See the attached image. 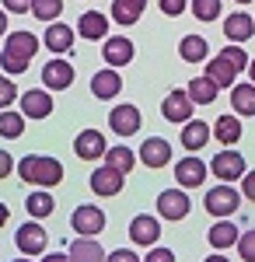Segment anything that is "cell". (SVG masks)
Returning a JSON list of instances; mask_svg holds the SVG:
<instances>
[{"label": "cell", "instance_id": "1", "mask_svg": "<svg viewBox=\"0 0 255 262\" xmlns=\"http://www.w3.org/2000/svg\"><path fill=\"white\" fill-rule=\"evenodd\" d=\"M39 53V39L32 32H7V42L0 49V67L7 70V77L25 74L32 67V56Z\"/></svg>", "mask_w": 255, "mask_h": 262}, {"label": "cell", "instance_id": "2", "mask_svg": "<svg viewBox=\"0 0 255 262\" xmlns=\"http://www.w3.org/2000/svg\"><path fill=\"white\" fill-rule=\"evenodd\" d=\"M18 175L28 185H39V189H53L63 182V164L56 158H46V154H28L18 161Z\"/></svg>", "mask_w": 255, "mask_h": 262}, {"label": "cell", "instance_id": "3", "mask_svg": "<svg viewBox=\"0 0 255 262\" xmlns=\"http://www.w3.org/2000/svg\"><path fill=\"white\" fill-rule=\"evenodd\" d=\"M203 206H206V213H210V217L227 221V217H235L238 206H241V192H238L231 182H220V185H214V189L206 192Z\"/></svg>", "mask_w": 255, "mask_h": 262}, {"label": "cell", "instance_id": "4", "mask_svg": "<svg viewBox=\"0 0 255 262\" xmlns=\"http://www.w3.org/2000/svg\"><path fill=\"white\" fill-rule=\"evenodd\" d=\"M193 210V200L185 196V189H164L157 196V217L164 221H185Z\"/></svg>", "mask_w": 255, "mask_h": 262}, {"label": "cell", "instance_id": "5", "mask_svg": "<svg viewBox=\"0 0 255 262\" xmlns=\"http://www.w3.org/2000/svg\"><path fill=\"white\" fill-rule=\"evenodd\" d=\"M70 224H74V231H77L80 238H95V234H101V231H105V213H101V206L84 203V206H77V210H74Z\"/></svg>", "mask_w": 255, "mask_h": 262}, {"label": "cell", "instance_id": "6", "mask_svg": "<svg viewBox=\"0 0 255 262\" xmlns=\"http://www.w3.org/2000/svg\"><path fill=\"white\" fill-rule=\"evenodd\" d=\"M210 171H214L220 182H241V175H245L248 168H245V158L227 147V150H220L214 161H210Z\"/></svg>", "mask_w": 255, "mask_h": 262}, {"label": "cell", "instance_id": "7", "mask_svg": "<svg viewBox=\"0 0 255 262\" xmlns=\"http://www.w3.org/2000/svg\"><path fill=\"white\" fill-rule=\"evenodd\" d=\"M109 126H112L116 137H133V133H140V126H143V116H140L137 105H116L109 112Z\"/></svg>", "mask_w": 255, "mask_h": 262}, {"label": "cell", "instance_id": "8", "mask_svg": "<svg viewBox=\"0 0 255 262\" xmlns=\"http://www.w3.org/2000/svg\"><path fill=\"white\" fill-rule=\"evenodd\" d=\"M122 182H126L122 171L109 168V164H101V168L91 171V192H95V196H105V200H112V196L122 192Z\"/></svg>", "mask_w": 255, "mask_h": 262}, {"label": "cell", "instance_id": "9", "mask_svg": "<svg viewBox=\"0 0 255 262\" xmlns=\"http://www.w3.org/2000/svg\"><path fill=\"white\" fill-rule=\"evenodd\" d=\"M206 171H210V164H203L199 158H182V161L175 164V182L178 189H199L203 182H206Z\"/></svg>", "mask_w": 255, "mask_h": 262}, {"label": "cell", "instance_id": "10", "mask_svg": "<svg viewBox=\"0 0 255 262\" xmlns=\"http://www.w3.org/2000/svg\"><path fill=\"white\" fill-rule=\"evenodd\" d=\"M14 245H18V252H25L28 259L39 255V252H46V245H49L46 227H42V224H21L18 234H14Z\"/></svg>", "mask_w": 255, "mask_h": 262}, {"label": "cell", "instance_id": "11", "mask_svg": "<svg viewBox=\"0 0 255 262\" xmlns=\"http://www.w3.org/2000/svg\"><path fill=\"white\" fill-rule=\"evenodd\" d=\"M105 150H109V143L98 129H80L77 140H74V154L80 161H98V158H105Z\"/></svg>", "mask_w": 255, "mask_h": 262}, {"label": "cell", "instance_id": "12", "mask_svg": "<svg viewBox=\"0 0 255 262\" xmlns=\"http://www.w3.org/2000/svg\"><path fill=\"white\" fill-rule=\"evenodd\" d=\"M42 84H46V91H67L70 84H74V67L67 60H49L42 67Z\"/></svg>", "mask_w": 255, "mask_h": 262}, {"label": "cell", "instance_id": "13", "mask_svg": "<svg viewBox=\"0 0 255 262\" xmlns=\"http://www.w3.org/2000/svg\"><path fill=\"white\" fill-rule=\"evenodd\" d=\"M74 28L70 25H63V21H53L49 28H46V35H42V42H46V49L53 53V56H67L70 49H74Z\"/></svg>", "mask_w": 255, "mask_h": 262}, {"label": "cell", "instance_id": "14", "mask_svg": "<svg viewBox=\"0 0 255 262\" xmlns=\"http://www.w3.org/2000/svg\"><path fill=\"white\" fill-rule=\"evenodd\" d=\"M18 101H21V116H25V119H46V116L53 112V95H49L46 88L25 91Z\"/></svg>", "mask_w": 255, "mask_h": 262}, {"label": "cell", "instance_id": "15", "mask_svg": "<svg viewBox=\"0 0 255 262\" xmlns=\"http://www.w3.org/2000/svg\"><path fill=\"white\" fill-rule=\"evenodd\" d=\"M193 101H189V95L185 91H168V98L161 101V116L168 122H189L193 119Z\"/></svg>", "mask_w": 255, "mask_h": 262}, {"label": "cell", "instance_id": "16", "mask_svg": "<svg viewBox=\"0 0 255 262\" xmlns=\"http://www.w3.org/2000/svg\"><path fill=\"white\" fill-rule=\"evenodd\" d=\"M140 161H143V168H168V161H172V147H168V140H164V137L143 140L140 143Z\"/></svg>", "mask_w": 255, "mask_h": 262}, {"label": "cell", "instance_id": "17", "mask_svg": "<svg viewBox=\"0 0 255 262\" xmlns=\"http://www.w3.org/2000/svg\"><path fill=\"white\" fill-rule=\"evenodd\" d=\"M119 91H122V77L116 74V67H105V70H98L91 77V95L98 101H112Z\"/></svg>", "mask_w": 255, "mask_h": 262}, {"label": "cell", "instance_id": "18", "mask_svg": "<svg viewBox=\"0 0 255 262\" xmlns=\"http://www.w3.org/2000/svg\"><path fill=\"white\" fill-rule=\"evenodd\" d=\"M130 238H133V245H143V248L157 245V238H161V224H157V217H151V213L133 217V224H130Z\"/></svg>", "mask_w": 255, "mask_h": 262}, {"label": "cell", "instance_id": "19", "mask_svg": "<svg viewBox=\"0 0 255 262\" xmlns=\"http://www.w3.org/2000/svg\"><path fill=\"white\" fill-rule=\"evenodd\" d=\"M101 60L109 63V67H126V63L133 60V42L126 39V35H112V39H101Z\"/></svg>", "mask_w": 255, "mask_h": 262}, {"label": "cell", "instance_id": "20", "mask_svg": "<svg viewBox=\"0 0 255 262\" xmlns=\"http://www.w3.org/2000/svg\"><path fill=\"white\" fill-rule=\"evenodd\" d=\"M74 32H80L84 39H91V42L109 39V14H101V11H84L77 18V28H74Z\"/></svg>", "mask_w": 255, "mask_h": 262}, {"label": "cell", "instance_id": "21", "mask_svg": "<svg viewBox=\"0 0 255 262\" xmlns=\"http://www.w3.org/2000/svg\"><path fill=\"white\" fill-rule=\"evenodd\" d=\"M105 255H109V252H105L95 238H80V234L70 242V248H67V259L70 262H105Z\"/></svg>", "mask_w": 255, "mask_h": 262}, {"label": "cell", "instance_id": "22", "mask_svg": "<svg viewBox=\"0 0 255 262\" xmlns=\"http://www.w3.org/2000/svg\"><path fill=\"white\" fill-rule=\"evenodd\" d=\"M206 77L217 84V88H235L238 84V70L224 56H210L206 60Z\"/></svg>", "mask_w": 255, "mask_h": 262}, {"label": "cell", "instance_id": "23", "mask_svg": "<svg viewBox=\"0 0 255 262\" xmlns=\"http://www.w3.org/2000/svg\"><path fill=\"white\" fill-rule=\"evenodd\" d=\"M185 95H189V101H193V105H214L217 95H220V88H217V84L203 74V77H193V81H189Z\"/></svg>", "mask_w": 255, "mask_h": 262}, {"label": "cell", "instance_id": "24", "mask_svg": "<svg viewBox=\"0 0 255 262\" xmlns=\"http://www.w3.org/2000/svg\"><path fill=\"white\" fill-rule=\"evenodd\" d=\"M143 7H147V0H112V21L122 25V28H130V25L140 21Z\"/></svg>", "mask_w": 255, "mask_h": 262}, {"label": "cell", "instance_id": "25", "mask_svg": "<svg viewBox=\"0 0 255 262\" xmlns=\"http://www.w3.org/2000/svg\"><path fill=\"white\" fill-rule=\"evenodd\" d=\"M252 32H255V21L248 18V14H241V11L224 18V35H227L231 42H248Z\"/></svg>", "mask_w": 255, "mask_h": 262}, {"label": "cell", "instance_id": "26", "mask_svg": "<svg viewBox=\"0 0 255 262\" xmlns=\"http://www.w3.org/2000/svg\"><path fill=\"white\" fill-rule=\"evenodd\" d=\"M238 224H227V221H220V224H214L210 227V234H206V242H210V248L214 252H227L231 245H238Z\"/></svg>", "mask_w": 255, "mask_h": 262}, {"label": "cell", "instance_id": "27", "mask_svg": "<svg viewBox=\"0 0 255 262\" xmlns=\"http://www.w3.org/2000/svg\"><path fill=\"white\" fill-rule=\"evenodd\" d=\"M25 210H28V217L46 221V217L56 210V200L49 196V189H35V192H28V196H25Z\"/></svg>", "mask_w": 255, "mask_h": 262}, {"label": "cell", "instance_id": "28", "mask_svg": "<svg viewBox=\"0 0 255 262\" xmlns=\"http://www.w3.org/2000/svg\"><path fill=\"white\" fill-rule=\"evenodd\" d=\"M178 56L185 63H206L210 60V46L203 35H185V39L178 42Z\"/></svg>", "mask_w": 255, "mask_h": 262}, {"label": "cell", "instance_id": "29", "mask_svg": "<svg viewBox=\"0 0 255 262\" xmlns=\"http://www.w3.org/2000/svg\"><path fill=\"white\" fill-rule=\"evenodd\" d=\"M182 143H185V150H199V147H206V143H210V126H206L203 119L182 122Z\"/></svg>", "mask_w": 255, "mask_h": 262}, {"label": "cell", "instance_id": "30", "mask_svg": "<svg viewBox=\"0 0 255 262\" xmlns=\"http://www.w3.org/2000/svg\"><path fill=\"white\" fill-rule=\"evenodd\" d=\"M231 108L235 116H255V84H235L231 88Z\"/></svg>", "mask_w": 255, "mask_h": 262}, {"label": "cell", "instance_id": "31", "mask_svg": "<svg viewBox=\"0 0 255 262\" xmlns=\"http://www.w3.org/2000/svg\"><path fill=\"white\" fill-rule=\"evenodd\" d=\"M210 133H214L224 147H235V143L241 140V119H238V116H220V119L214 122Z\"/></svg>", "mask_w": 255, "mask_h": 262}, {"label": "cell", "instance_id": "32", "mask_svg": "<svg viewBox=\"0 0 255 262\" xmlns=\"http://www.w3.org/2000/svg\"><path fill=\"white\" fill-rule=\"evenodd\" d=\"M101 161L109 164V168H116V171H122V175H126V171H133L137 154H133L126 143H119V147H109V150H105V158H101Z\"/></svg>", "mask_w": 255, "mask_h": 262}, {"label": "cell", "instance_id": "33", "mask_svg": "<svg viewBox=\"0 0 255 262\" xmlns=\"http://www.w3.org/2000/svg\"><path fill=\"white\" fill-rule=\"evenodd\" d=\"M21 133H25V116L11 112V108H0V137L4 140H18Z\"/></svg>", "mask_w": 255, "mask_h": 262}, {"label": "cell", "instance_id": "34", "mask_svg": "<svg viewBox=\"0 0 255 262\" xmlns=\"http://www.w3.org/2000/svg\"><path fill=\"white\" fill-rule=\"evenodd\" d=\"M32 14L39 21H59V14H63V0H32Z\"/></svg>", "mask_w": 255, "mask_h": 262}, {"label": "cell", "instance_id": "35", "mask_svg": "<svg viewBox=\"0 0 255 262\" xmlns=\"http://www.w3.org/2000/svg\"><path fill=\"white\" fill-rule=\"evenodd\" d=\"M220 7H224L220 0H193V4H189V11H193L199 21H217L220 18Z\"/></svg>", "mask_w": 255, "mask_h": 262}, {"label": "cell", "instance_id": "36", "mask_svg": "<svg viewBox=\"0 0 255 262\" xmlns=\"http://www.w3.org/2000/svg\"><path fill=\"white\" fill-rule=\"evenodd\" d=\"M238 255L245 262H255V227H248V231L238 234Z\"/></svg>", "mask_w": 255, "mask_h": 262}, {"label": "cell", "instance_id": "37", "mask_svg": "<svg viewBox=\"0 0 255 262\" xmlns=\"http://www.w3.org/2000/svg\"><path fill=\"white\" fill-rule=\"evenodd\" d=\"M220 56L231 63L238 74H241V70H248V53H245L241 46H227V49H220Z\"/></svg>", "mask_w": 255, "mask_h": 262}, {"label": "cell", "instance_id": "38", "mask_svg": "<svg viewBox=\"0 0 255 262\" xmlns=\"http://www.w3.org/2000/svg\"><path fill=\"white\" fill-rule=\"evenodd\" d=\"M14 101H18V84L4 74V77H0V108H11Z\"/></svg>", "mask_w": 255, "mask_h": 262}, {"label": "cell", "instance_id": "39", "mask_svg": "<svg viewBox=\"0 0 255 262\" xmlns=\"http://www.w3.org/2000/svg\"><path fill=\"white\" fill-rule=\"evenodd\" d=\"M185 11H189V0H161V14H168V18H178Z\"/></svg>", "mask_w": 255, "mask_h": 262}, {"label": "cell", "instance_id": "40", "mask_svg": "<svg viewBox=\"0 0 255 262\" xmlns=\"http://www.w3.org/2000/svg\"><path fill=\"white\" fill-rule=\"evenodd\" d=\"M143 262H175V252H172V248H157V245H151V252L143 255Z\"/></svg>", "mask_w": 255, "mask_h": 262}, {"label": "cell", "instance_id": "41", "mask_svg": "<svg viewBox=\"0 0 255 262\" xmlns=\"http://www.w3.org/2000/svg\"><path fill=\"white\" fill-rule=\"evenodd\" d=\"M105 262H140V255L130 252V248H112V252L105 255Z\"/></svg>", "mask_w": 255, "mask_h": 262}, {"label": "cell", "instance_id": "42", "mask_svg": "<svg viewBox=\"0 0 255 262\" xmlns=\"http://www.w3.org/2000/svg\"><path fill=\"white\" fill-rule=\"evenodd\" d=\"M0 7L11 11V14H28L32 11V0H0Z\"/></svg>", "mask_w": 255, "mask_h": 262}, {"label": "cell", "instance_id": "43", "mask_svg": "<svg viewBox=\"0 0 255 262\" xmlns=\"http://www.w3.org/2000/svg\"><path fill=\"white\" fill-rule=\"evenodd\" d=\"M241 196L255 203V171H245L241 175Z\"/></svg>", "mask_w": 255, "mask_h": 262}, {"label": "cell", "instance_id": "44", "mask_svg": "<svg viewBox=\"0 0 255 262\" xmlns=\"http://www.w3.org/2000/svg\"><path fill=\"white\" fill-rule=\"evenodd\" d=\"M11 171H14V158H11L7 150H0V179H7Z\"/></svg>", "mask_w": 255, "mask_h": 262}, {"label": "cell", "instance_id": "45", "mask_svg": "<svg viewBox=\"0 0 255 262\" xmlns=\"http://www.w3.org/2000/svg\"><path fill=\"white\" fill-rule=\"evenodd\" d=\"M42 262H70L63 252H49V255H42Z\"/></svg>", "mask_w": 255, "mask_h": 262}, {"label": "cell", "instance_id": "46", "mask_svg": "<svg viewBox=\"0 0 255 262\" xmlns=\"http://www.w3.org/2000/svg\"><path fill=\"white\" fill-rule=\"evenodd\" d=\"M7 217H11V210H7V203H0V227L7 224Z\"/></svg>", "mask_w": 255, "mask_h": 262}, {"label": "cell", "instance_id": "47", "mask_svg": "<svg viewBox=\"0 0 255 262\" xmlns=\"http://www.w3.org/2000/svg\"><path fill=\"white\" fill-rule=\"evenodd\" d=\"M0 35H7V11L0 7Z\"/></svg>", "mask_w": 255, "mask_h": 262}, {"label": "cell", "instance_id": "48", "mask_svg": "<svg viewBox=\"0 0 255 262\" xmlns=\"http://www.w3.org/2000/svg\"><path fill=\"white\" fill-rule=\"evenodd\" d=\"M248 81L255 84V56H252V60H248Z\"/></svg>", "mask_w": 255, "mask_h": 262}, {"label": "cell", "instance_id": "49", "mask_svg": "<svg viewBox=\"0 0 255 262\" xmlns=\"http://www.w3.org/2000/svg\"><path fill=\"white\" fill-rule=\"evenodd\" d=\"M206 262H227L224 255H206Z\"/></svg>", "mask_w": 255, "mask_h": 262}, {"label": "cell", "instance_id": "50", "mask_svg": "<svg viewBox=\"0 0 255 262\" xmlns=\"http://www.w3.org/2000/svg\"><path fill=\"white\" fill-rule=\"evenodd\" d=\"M14 262H32V259H28V255H21V259H14Z\"/></svg>", "mask_w": 255, "mask_h": 262}, {"label": "cell", "instance_id": "51", "mask_svg": "<svg viewBox=\"0 0 255 262\" xmlns=\"http://www.w3.org/2000/svg\"><path fill=\"white\" fill-rule=\"evenodd\" d=\"M235 4H248V0H235Z\"/></svg>", "mask_w": 255, "mask_h": 262}]
</instances>
